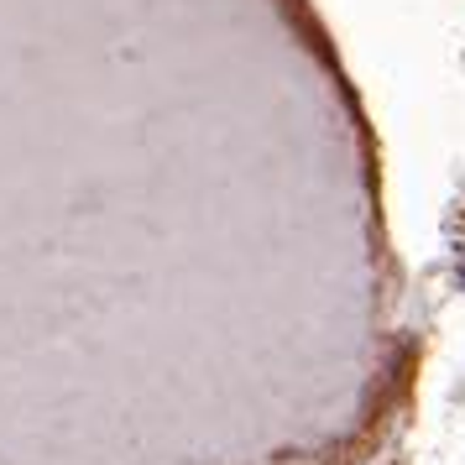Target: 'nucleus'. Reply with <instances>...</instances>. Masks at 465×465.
Returning a JSON list of instances; mask_svg holds the SVG:
<instances>
[{"label": "nucleus", "instance_id": "nucleus-1", "mask_svg": "<svg viewBox=\"0 0 465 465\" xmlns=\"http://www.w3.org/2000/svg\"><path fill=\"white\" fill-rule=\"evenodd\" d=\"M455 282L465 288V252H460V262H455Z\"/></svg>", "mask_w": 465, "mask_h": 465}]
</instances>
